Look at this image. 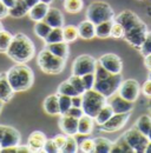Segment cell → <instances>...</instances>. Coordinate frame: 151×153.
I'll return each instance as SVG.
<instances>
[{"label":"cell","mask_w":151,"mask_h":153,"mask_svg":"<svg viewBox=\"0 0 151 153\" xmlns=\"http://www.w3.org/2000/svg\"><path fill=\"white\" fill-rule=\"evenodd\" d=\"M4 104H5V102H4L2 100H0V113H1V110H2V107H4Z\"/></svg>","instance_id":"cell-58"},{"label":"cell","mask_w":151,"mask_h":153,"mask_svg":"<svg viewBox=\"0 0 151 153\" xmlns=\"http://www.w3.org/2000/svg\"><path fill=\"white\" fill-rule=\"evenodd\" d=\"M63 36H64V41H66L69 44L76 41L78 39V37H79L78 36V30L73 25H67V26L64 25V27H63Z\"/></svg>","instance_id":"cell-33"},{"label":"cell","mask_w":151,"mask_h":153,"mask_svg":"<svg viewBox=\"0 0 151 153\" xmlns=\"http://www.w3.org/2000/svg\"><path fill=\"white\" fill-rule=\"evenodd\" d=\"M43 108L45 113L49 115H60L59 110V101H58V94H50L45 98L43 102Z\"/></svg>","instance_id":"cell-23"},{"label":"cell","mask_w":151,"mask_h":153,"mask_svg":"<svg viewBox=\"0 0 151 153\" xmlns=\"http://www.w3.org/2000/svg\"><path fill=\"white\" fill-rule=\"evenodd\" d=\"M8 10H10V8H8L2 1H0V20L6 18V17L8 16Z\"/></svg>","instance_id":"cell-49"},{"label":"cell","mask_w":151,"mask_h":153,"mask_svg":"<svg viewBox=\"0 0 151 153\" xmlns=\"http://www.w3.org/2000/svg\"><path fill=\"white\" fill-rule=\"evenodd\" d=\"M78 36L84 40H91L96 37V25L90 20H83L78 26Z\"/></svg>","instance_id":"cell-20"},{"label":"cell","mask_w":151,"mask_h":153,"mask_svg":"<svg viewBox=\"0 0 151 153\" xmlns=\"http://www.w3.org/2000/svg\"><path fill=\"white\" fill-rule=\"evenodd\" d=\"M64 8L67 13L76 14L79 13L83 7H84V1L83 0H64Z\"/></svg>","instance_id":"cell-32"},{"label":"cell","mask_w":151,"mask_h":153,"mask_svg":"<svg viewBox=\"0 0 151 153\" xmlns=\"http://www.w3.org/2000/svg\"><path fill=\"white\" fill-rule=\"evenodd\" d=\"M93 118L84 114L78 119V134H80V135H90L93 132Z\"/></svg>","instance_id":"cell-24"},{"label":"cell","mask_w":151,"mask_h":153,"mask_svg":"<svg viewBox=\"0 0 151 153\" xmlns=\"http://www.w3.org/2000/svg\"><path fill=\"white\" fill-rule=\"evenodd\" d=\"M112 115H113V110L111 108V106L106 102V104L99 110V112L96 114V117L93 118V120L98 126H102V125L105 124Z\"/></svg>","instance_id":"cell-26"},{"label":"cell","mask_w":151,"mask_h":153,"mask_svg":"<svg viewBox=\"0 0 151 153\" xmlns=\"http://www.w3.org/2000/svg\"><path fill=\"white\" fill-rule=\"evenodd\" d=\"M0 153H17V146H7V147H1Z\"/></svg>","instance_id":"cell-51"},{"label":"cell","mask_w":151,"mask_h":153,"mask_svg":"<svg viewBox=\"0 0 151 153\" xmlns=\"http://www.w3.org/2000/svg\"><path fill=\"white\" fill-rule=\"evenodd\" d=\"M94 152L96 153H109L111 152L112 141H110L108 138L104 137H97L94 138Z\"/></svg>","instance_id":"cell-28"},{"label":"cell","mask_w":151,"mask_h":153,"mask_svg":"<svg viewBox=\"0 0 151 153\" xmlns=\"http://www.w3.org/2000/svg\"><path fill=\"white\" fill-rule=\"evenodd\" d=\"M124 33H125V30L123 28V26L118 22H116L113 20V24H112V27H111V34L110 37H112L114 39H120L124 37Z\"/></svg>","instance_id":"cell-42"},{"label":"cell","mask_w":151,"mask_h":153,"mask_svg":"<svg viewBox=\"0 0 151 153\" xmlns=\"http://www.w3.org/2000/svg\"><path fill=\"white\" fill-rule=\"evenodd\" d=\"M43 152H45V153H57V152H59V149L57 147V145L55 144L53 139H46L45 145H44V149H43Z\"/></svg>","instance_id":"cell-45"},{"label":"cell","mask_w":151,"mask_h":153,"mask_svg":"<svg viewBox=\"0 0 151 153\" xmlns=\"http://www.w3.org/2000/svg\"><path fill=\"white\" fill-rule=\"evenodd\" d=\"M122 81H123L122 74H110L105 79L96 80L93 88L96 91H98L99 93H102L103 96L109 98L118 91L119 85H120Z\"/></svg>","instance_id":"cell-6"},{"label":"cell","mask_w":151,"mask_h":153,"mask_svg":"<svg viewBox=\"0 0 151 153\" xmlns=\"http://www.w3.org/2000/svg\"><path fill=\"white\" fill-rule=\"evenodd\" d=\"M59 128L66 135H77L78 134V119L69 114H60L58 121Z\"/></svg>","instance_id":"cell-16"},{"label":"cell","mask_w":151,"mask_h":153,"mask_svg":"<svg viewBox=\"0 0 151 153\" xmlns=\"http://www.w3.org/2000/svg\"><path fill=\"white\" fill-rule=\"evenodd\" d=\"M57 94H63V96H69V97H73L77 96V91L73 88V86L70 84L69 80H65L63 82L59 84L58 88H57Z\"/></svg>","instance_id":"cell-35"},{"label":"cell","mask_w":151,"mask_h":153,"mask_svg":"<svg viewBox=\"0 0 151 153\" xmlns=\"http://www.w3.org/2000/svg\"><path fill=\"white\" fill-rule=\"evenodd\" d=\"M135 126H136L143 134L148 135V133H149V131H150V128H151V115H148V114L141 115V117L137 119Z\"/></svg>","instance_id":"cell-31"},{"label":"cell","mask_w":151,"mask_h":153,"mask_svg":"<svg viewBox=\"0 0 151 153\" xmlns=\"http://www.w3.org/2000/svg\"><path fill=\"white\" fill-rule=\"evenodd\" d=\"M81 80H83V85L85 90H92L94 87V82H96V76L94 73H87V74L81 76Z\"/></svg>","instance_id":"cell-43"},{"label":"cell","mask_w":151,"mask_h":153,"mask_svg":"<svg viewBox=\"0 0 151 153\" xmlns=\"http://www.w3.org/2000/svg\"><path fill=\"white\" fill-rule=\"evenodd\" d=\"M45 21L52 27V28H56V27H64L65 25V21H64V16L63 13L56 8V7H50L46 16H45Z\"/></svg>","instance_id":"cell-19"},{"label":"cell","mask_w":151,"mask_h":153,"mask_svg":"<svg viewBox=\"0 0 151 153\" xmlns=\"http://www.w3.org/2000/svg\"><path fill=\"white\" fill-rule=\"evenodd\" d=\"M36 53V46L33 41L24 33H17L13 36L6 54L17 64H26Z\"/></svg>","instance_id":"cell-1"},{"label":"cell","mask_w":151,"mask_h":153,"mask_svg":"<svg viewBox=\"0 0 151 153\" xmlns=\"http://www.w3.org/2000/svg\"><path fill=\"white\" fill-rule=\"evenodd\" d=\"M53 141H55V144L57 145V147L59 149V152H60V150L63 149V146H64V144L66 143V139H67V135L66 134H57L55 135L53 138Z\"/></svg>","instance_id":"cell-46"},{"label":"cell","mask_w":151,"mask_h":153,"mask_svg":"<svg viewBox=\"0 0 151 153\" xmlns=\"http://www.w3.org/2000/svg\"><path fill=\"white\" fill-rule=\"evenodd\" d=\"M13 36L6 31V30H1L0 31V53H6V51L10 47V44L12 41Z\"/></svg>","instance_id":"cell-36"},{"label":"cell","mask_w":151,"mask_h":153,"mask_svg":"<svg viewBox=\"0 0 151 153\" xmlns=\"http://www.w3.org/2000/svg\"><path fill=\"white\" fill-rule=\"evenodd\" d=\"M52 27L45 21V20H40V21H36V25L33 27L34 34L38 38H40L41 40H45L46 37L49 36V33L51 32Z\"/></svg>","instance_id":"cell-30"},{"label":"cell","mask_w":151,"mask_h":153,"mask_svg":"<svg viewBox=\"0 0 151 153\" xmlns=\"http://www.w3.org/2000/svg\"><path fill=\"white\" fill-rule=\"evenodd\" d=\"M0 1H2L8 8H11V7L14 5V2H16V0H0Z\"/></svg>","instance_id":"cell-54"},{"label":"cell","mask_w":151,"mask_h":153,"mask_svg":"<svg viewBox=\"0 0 151 153\" xmlns=\"http://www.w3.org/2000/svg\"><path fill=\"white\" fill-rule=\"evenodd\" d=\"M45 44H52V42H59L64 41V36H63V27H56L52 28L49 36L44 40Z\"/></svg>","instance_id":"cell-37"},{"label":"cell","mask_w":151,"mask_h":153,"mask_svg":"<svg viewBox=\"0 0 151 153\" xmlns=\"http://www.w3.org/2000/svg\"><path fill=\"white\" fill-rule=\"evenodd\" d=\"M144 65L149 71H151V53L144 57Z\"/></svg>","instance_id":"cell-53"},{"label":"cell","mask_w":151,"mask_h":153,"mask_svg":"<svg viewBox=\"0 0 151 153\" xmlns=\"http://www.w3.org/2000/svg\"><path fill=\"white\" fill-rule=\"evenodd\" d=\"M14 93L16 92L10 85L6 73H0V100H2L4 102H7L13 98Z\"/></svg>","instance_id":"cell-22"},{"label":"cell","mask_w":151,"mask_h":153,"mask_svg":"<svg viewBox=\"0 0 151 153\" xmlns=\"http://www.w3.org/2000/svg\"><path fill=\"white\" fill-rule=\"evenodd\" d=\"M1 30H4V27H2V24L0 22V31H1Z\"/></svg>","instance_id":"cell-61"},{"label":"cell","mask_w":151,"mask_h":153,"mask_svg":"<svg viewBox=\"0 0 151 153\" xmlns=\"http://www.w3.org/2000/svg\"><path fill=\"white\" fill-rule=\"evenodd\" d=\"M119 96H122L124 99L135 102L141 94V85L135 79H126L123 80L119 85V88L117 91Z\"/></svg>","instance_id":"cell-10"},{"label":"cell","mask_w":151,"mask_h":153,"mask_svg":"<svg viewBox=\"0 0 151 153\" xmlns=\"http://www.w3.org/2000/svg\"><path fill=\"white\" fill-rule=\"evenodd\" d=\"M149 79H151V71H149Z\"/></svg>","instance_id":"cell-62"},{"label":"cell","mask_w":151,"mask_h":153,"mask_svg":"<svg viewBox=\"0 0 151 153\" xmlns=\"http://www.w3.org/2000/svg\"><path fill=\"white\" fill-rule=\"evenodd\" d=\"M139 52L142 53L143 57H145V56H148V54L151 53V31L150 32L148 31L144 42H143L142 46L139 47Z\"/></svg>","instance_id":"cell-41"},{"label":"cell","mask_w":151,"mask_h":153,"mask_svg":"<svg viewBox=\"0 0 151 153\" xmlns=\"http://www.w3.org/2000/svg\"><path fill=\"white\" fill-rule=\"evenodd\" d=\"M79 151L84 153H92L94 152V140L91 138H86L81 140L79 144Z\"/></svg>","instance_id":"cell-40"},{"label":"cell","mask_w":151,"mask_h":153,"mask_svg":"<svg viewBox=\"0 0 151 153\" xmlns=\"http://www.w3.org/2000/svg\"><path fill=\"white\" fill-rule=\"evenodd\" d=\"M86 19L92 21L94 25L114 19V12L112 7L104 1H94L89 5L86 10Z\"/></svg>","instance_id":"cell-5"},{"label":"cell","mask_w":151,"mask_h":153,"mask_svg":"<svg viewBox=\"0 0 151 153\" xmlns=\"http://www.w3.org/2000/svg\"><path fill=\"white\" fill-rule=\"evenodd\" d=\"M45 48L49 50L51 53H53L57 57L66 60L70 54L69 42L66 41H59V42H52V44H45Z\"/></svg>","instance_id":"cell-18"},{"label":"cell","mask_w":151,"mask_h":153,"mask_svg":"<svg viewBox=\"0 0 151 153\" xmlns=\"http://www.w3.org/2000/svg\"><path fill=\"white\" fill-rule=\"evenodd\" d=\"M28 10L30 7L25 2V0H16L14 5L8 10V16H11L12 18H21L27 16Z\"/></svg>","instance_id":"cell-25"},{"label":"cell","mask_w":151,"mask_h":153,"mask_svg":"<svg viewBox=\"0 0 151 153\" xmlns=\"http://www.w3.org/2000/svg\"><path fill=\"white\" fill-rule=\"evenodd\" d=\"M97 62H98L97 59H94L92 56L89 54L78 56L72 64V74L81 76L87 73H94Z\"/></svg>","instance_id":"cell-8"},{"label":"cell","mask_w":151,"mask_h":153,"mask_svg":"<svg viewBox=\"0 0 151 153\" xmlns=\"http://www.w3.org/2000/svg\"><path fill=\"white\" fill-rule=\"evenodd\" d=\"M123 137L126 139V141L129 143V145L131 146L135 153H144L145 149L149 144V139L145 134H143L136 126H133L132 128L125 131Z\"/></svg>","instance_id":"cell-7"},{"label":"cell","mask_w":151,"mask_h":153,"mask_svg":"<svg viewBox=\"0 0 151 153\" xmlns=\"http://www.w3.org/2000/svg\"><path fill=\"white\" fill-rule=\"evenodd\" d=\"M58 101H59V110H60V114H66L67 111L71 108L72 106V100L71 97L63 96V94H58Z\"/></svg>","instance_id":"cell-38"},{"label":"cell","mask_w":151,"mask_h":153,"mask_svg":"<svg viewBox=\"0 0 151 153\" xmlns=\"http://www.w3.org/2000/svg\"><path fill=\"white\" fill-rule=\"evenodd\" d=\"M129 119H130V113H113L112 117L100 126L102 131L109 132V133L117 132L128 124Z\"/></svg>","instance_id":"cell-13"},{"label":"cell","mask_w":151,"mask_h":153,"mask_svg":"<svg viewBox=\"0 0 151 153\" xmlns=\"http://www.w3.org/2000/svg\"><path fill=\"white\" fill-rule=\"evenodd\" d=\"M145 153H151V141H149V144L145 149Z\"/></svg>","instance_id":"cell-56"},{"label":"cell","mask_w":151,"mask_h":153,"mask_svg":"<svg viewBox=\"0 0 151 153\" xmlns=\"http://www.w3.org/2000/svg\"><path fill=\"white\" fill-rule=\"evenodd\" d=\"M111 153H135L131 146L129 145V143L126 141V139L120 135L114 143H112V147H111Z\"/></svg>","instance_id":"cell-27"},{"label":"cell","mask_w":151,"mask_h":153,"mask_svg":"<svg viewBox=\"0 0 151 153\" xmlns=\"http://www.w3.org/2000/svg\"><path fill=\"white\" fill-rule=\"evenodd\" d=\"M141 91H142V93L144 94L145 97H148V98H151V79L148 78V80L142 85V87H141Z\"/></svg>","instance_id":"cell-48"},{"label":"cell","mask_w":151,"mask_h":153,"mask_svg":"<svg viewBox=\"0 0 151 153\" xmlns=\"http://www.w3.org/2000/svg\"><path fill=\"white\" fill-rule=\"evenodd\" d=\"M108 104L111 106L113 113H131L133 110V102L124 99L117 92L108 98Z\"/></svg>","instance_id":"cell-14"},{"label":"cell","mask_w":151,"mask_h":153,"mask_svg":"<svg viewBox=\"0 0 151 153\" xmlns=\"http://www.w3.org/2000/svg\"><path fill=\"white\" fill-rule=\"evenodd\" d=\"M98 61V60H97ZM111 73L109 71H106L99 62H97V66H96V70H94V76H96V80H102V79H105L110 76Z\"/></svg>","instance_id":"cell-44"},{"label":"cell","mask_w":151,"mask_h":153,"mask_svg":"<svg viewBox=\"0 0 151 153\" xmlns=\"http://www.w3.org/2000/svg\"><path fill=\"white\" fill-rule=\"evenodd\" d=\"M25 2H26V4H27V6L31 8L32 6H34L36 4L39 2V0H25Z\"/></svg>","instance_id":"cell-55"},{"label":"cell","mask_w":151,"mask_h":153,"mask_svg":"<svg viewBox=\"0 0 151 153\" xmlns=\"http://www.w3.org/2000/svg\"><path fill=\"white\" fill-rule=\"evenodd\" d=\"M71 100H72V106H75V107H81V101H83L81 94H77V96L71 97Z\"/></svg>","instance_id":"cell-50"},{"label":"cell","mask_w":151,"mask_h":153,"mask_svg":"<svg viewBox=\"0 0 151 153\" xmlns=\"http://www.w3.org/2000/svg\"><path fill=\"white\" fill-rule=\"evenodd\" d=\"M21 135L14 127L7 125H0V149L7 146H18Z\"/></svg>","instance_id":"cell-11"},{"label":"cell","mask_w":151,"mask_h":153,"mask_svg":"<svg viewBox=\"0 0 151 153\" xmlns=\"http://www.w3.org/2000/svg\"><path fill=\"white\" fill-rule=\"evenodd\" d=\"M30 147L28 145H20L19 144L17 146V153H30Z\"/></svg>","instance_id":"cell-52"},{"label":"cell","mask_w":151,"mask_h":153,"mask_svg":"<svg viewBox=\"0 0 151 153\" xmlns=\"http://www.w3.org/2000/svg\"><path fill=\"white\" fill-rule=\"evenodd\" d=\"M98 62L111 74H122L123 71V61L114 53L103 54L98 59Z\"/></svg>","instance_id":"cell-12"},{"label":"cell","mask_w":151,"mask_h":153,"mask_svg":"<svg viewBox=\"0 0 151 153\" xmlns=\"http://www.w3.org/2000/svg\"><path fill=\"white\" fill-rule=\"evenodd\" d=\"M40 2H44V4H47V5H51L53 0H39Z\"/></svg>","instance_id":"cell-57"},{"label":"cell","mask_w":151,"mask_h":153,"mask_svg":"<svg viewBox=\"0 0 151 153\" xmlns=\"http://www.w3.org/2000/svg\"><path fill=\"white\" fill-rule=\"evenodd\" d=\"M49 8H50V5L39 1L38 4H36L34 6H32L28 10L27 16H28L30 19L33 20L34 22L36 21H40V20H44L46 13H47V11H49Z\"/></svg>","instance_id":"cell-21"},{"label":"cell","mask_w":151,"mask_h":153,"mask_svg":"<svg viewBox=\"0 0 151 153\" xmlns=\"http://www.w3.org/2000/svg\"><path fill=\"white\" fill-rule=\"evenodd\" d=\"M5 73L14 92H25L33 85L34 73L26 64H16Z\"/></svg>","instance_id":"cell-2"},{"label":"cell","mask_w":151,"mask_h":153,"mask_svg":"<svg viewBox=\"0 0 151 153\" xmlns=\"http://www.w3.org/2000/svg\"><path fill=\"white\" fill-rule=\"evenodd\" d=\"M66 114L71 115V117H73V118H77V119H79L81 115H84V111H83V108L81 107H75V106H71V108L67 111V113Z\"/></svg>","instance_id":"cell-47"},{"label":"cell","mask_w":151,"mask_h":153,"mask_svg":"<svg viewBox=\"0 0 151 153\" xmlns=\"http://www.w3.org/2000/svg\"><path fill=\"white\" fill-rule=\"evenodd\" d=\"M79 151V145L76 140V135H67L66 143L64 144L60 152L63 153H76Z\"/></svg>","instance_id":"cell-34"},{"label":"cell","mask_w":151,"mask_h":153,"mask_svg":"<svg viewBox=\"0 0 151 153\" xmlns=\"http://www.w3.org/2000/svg\"><path fill=\"white\" fill-rule=\"evenodd\" d=\"M113 20L116 22L120 24L123 26V28L125 30V32L131 30L132 27H135V26H137L138 24L142 22L141 18L135 12H132L130 10H125V11L120 12L118 16H114V19Z\"/></svg>","instance_id":"cell-15"},{"label":"cell","mask_w":151,"mask_h":153,"mask_svg":"<svg viewBox=\"0 0 151 153\" xmlns=\"http://www.w3.org/2000/svg\"><path fill=\"white\" fill-rule=\"evenodd\" d=\"M148 107H149V111H150L151 113V98L149 99V101H148Z\"/></svg>","instance_id":"cell-59"},{"label":"cell","mask_w":151,"mask_h":153,"mask_svg":"<svg viewBox=\"0 0 151 153\" xmlns=\"http://www.w3.org/2000/svg\"><path fill=\"white\" fill-rule=\"evenodd\" d=\"M66 60L57 57L49 50L44 48L39 52L37 58L38 67L46 74H59L65 68Z\"/></svg>","instance_id":"cell-3"},{"label":"cell","mask_w":151,"mask_h":153,"mask_svg":"<svg viewBox=\"0 0 151 153\" xmlns=\"http://www.w3.org/2000/svg\"><path fill=\"white\" fill-rule=\"evenodd\" d=\"M83 101H81V108L84 111V114L89 115L91 118H94L96 114L99 112V110L108 102V98L96 91L92 90H86L83 94Z\"/></svg>","instance_id":"cell-4"},{"label":"cell","mask_w":151,"mask_h":153,"mask_svg":"<svg viewBox=\"0 0 151 153\" xmlns=\"http://www.w3.org/2000/svg\"><path fill=\"white\" fill-rule=\"evenodd\" d=\"M67 80H69V81H70V84L73 86V88L77 91V93H78V94H83V93L86 91V90H85V87H84V85H83L81 76L72 74V76L67 79Z\"/></svg>","instance_id":"cell-39"},{"label":"cell","mask_w":151,"mask_h":153,"mask_svg":"<svg viewBox=\"0 0 151 153\" xmlns=\"http://www.w3.org/2000/svg\"><path fill=\"white\" fill-rule=\"evenodd\" d=\"M148 139H149V141H151V128H150V131H149V133H148Z\"/></svg>","instance_id":"cell-60"},{"label":"cell","mask_w":151,"mask_h":153,"mask_svg":"<svg viewBox=\"0 0 151 153\" xmlns=\"http://www.w3.org/2000/svg\"><path fill=\"white\" fill-rule=\"evenodd\" d=\"M147 33H148V27H147V25L142 21V22L138 24L137 26L132 27L131 30L126 31V32L124 33V37H123V38L125 39V41H128L132 47L139 50V47L142 46V44H143L144 40H145Z\"/></svg>","instance_id":"cell-9"},{"label":"cell","mask_w":151,"mask_h":153,"mask_svg":"<svg viewBox=\"0 0 151 153\" xmlns=\"http://www.w3.org/2000/svg\"><path fill=\"white\" fill-rule=\"evenodd\" d=\"M46 135L41 131H34L30 134L28 140H27V145L30 147V151L33 153L43 152L45 141H46Z\"/></svg>","instance_id":"cell-17"},{"label":"cell","mask_w":151,"mask_h":153,"mask_svg":"<svg viewBox=\"0 0 151 153\" xmlns=\"http://www.w3.org/2000/svg\"><path fill=\"white\" fill-rule=\"evenodd\" d=\"M113 20L103 21L96 25V37L100 39L109 38L111 34V27H112Z\"/></svg>","instance_id":"cell-29"}]
</instances>
